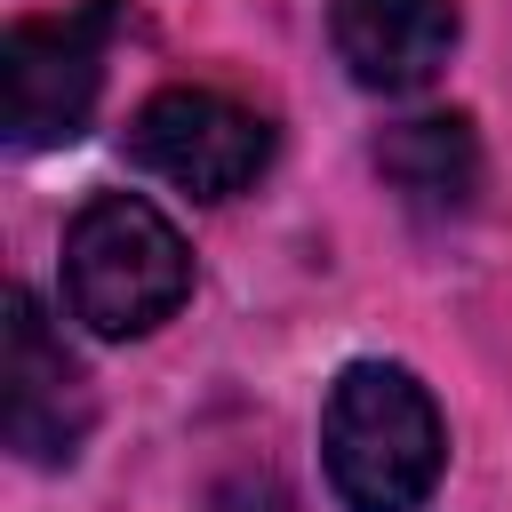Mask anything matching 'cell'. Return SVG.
<instances>
[{
    "instance_id": "cell-3",
    "label": "cell",
    "mask_w": 512,
    "mask_h": 512,
    "mask_svg": "<svg viewBox=\"0 0 512 512\" xmlns=\"http://www.w3.org/2000/svg\"><path fill=\"white\" fill-rule=\"evenodd\" d=\"M128 24V0H80L64 16H24L0 40V128L16 152L72 144L104 96L112 32Z\"/></svg>"
},
{
    "instance_id": "cell-7",
    "label": "cell",
    "mask_w": 512,
    "mask_h": 512,
    "mask_svg": "<svg viewBox=\"0 0 512 512\" xmlns=\"http://www.w3.org/2000/svg\"><path fill=\"white\" fill-rule=\"evenodd\" d=\"M376 168H384V184H392L408 208H424V216H464L472 192H480V136H472L464 112H424V120L384 128Z\"/></svg>"
},
{
    "instance_id": "cell-2",
    "label": "cell",
    "mask_w": 512,
    "mask_h": 512,
    "mask_svg": "<svg viewBox=\"0 0 512 512\" xmlns=\"http://www.w3.org/2000/svg\"><path fill=\"white\" fill-rule=\"evenodd\" d=\"M192 296V248L144 192H96L64 224V304L88 336H152Z\"/></svg>"
},
{
    "instance_id": "cell-1",
    "label": "cell",
    "mask_w": 512,
    "mask_h": 512,
    "mask_svg": "<svg viewBox=\"0 0 512 512\" xmlns=\"http://www.w3.org/2000/svg\"><path fill=\"white\" fill-rule=\"evenodd\" d=\"M320 464L344 512H424L448 472V424L400 360H352L320 408Z\"/></svg>"
},
{
    "instance_id": "cell-4",
    "label": "cell",
    "mask_w": 512,
    "mask_h": 512,
    "mask_svg": "<svg viewBox=\"0 0 512 512\" xmlns=\"http://www.w3.org/2000/svg\"><path fill=\"white\" fill-rule=\"evenodd\" d=\"M128 160L144 176L192 192V200H232V192H248L272 168V120L248 112L240 96H224V88L176 80V88H160V96L136 104Z\"/></svg>"
},
{
    "instance_id": "cell-6",
    "label": "cell",
    "mask_w": 512,
    "mask_h": 512,
    "mask_svg": "<svg viewBox=\"0 0 512 512\" xmlns=\"http://www.w3.org/2000/svg\"><path fill=\"white\" fill-rule=\"evenodd\" d=\"M456 0H336L328 8V40L344 56V72L376 96H416L440 80V64L456 56Z\"/></svg>"
},
{
    "instance_id": "cell-5",
    "label": "cell",
    "mask_w": 512,
    "mask_h": 512,
    "mask_svg": "<svg viewBox=\"0 0 512 512\" xmlns=\"http://www.w3.org/2000/svg\"><path fill=\"white\" fill-rule=\"evenodd\" d=\"M88 424H96L88 368L64 352V336L40 312V296L8 288V320H0V440L24 464H72Z\"/></svg>"
}]
</instances>
